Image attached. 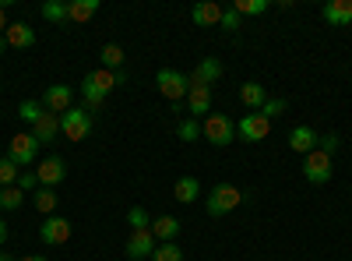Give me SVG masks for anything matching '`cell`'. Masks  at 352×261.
Instances as JSON below:
<instances>
[{"label": "cell", "mask_w": 352, "mask_h": 261, "mask_svg": "<svg viewBox=\"0 0 352 261\" xmlns=\"http://www.w3.org/2000/svg\"><path fill=\"white\" fill-rule=\"evenodd\" d=\"M285 99H268V103H264L261 106V117H268V121H275V117H282V113H285Z\"/></svg>", "instance_id": "obj_34"}, {"label": "cell", "mask_w": 352, "mask_h": 261, "mask_svg": "<svg viewBox=\"0 0 352 261\" xmlns=\"http://www.w3.org/2000/svg\"><path fill=\"white\" fill-rule=\"evenodd\" d=\"M4 50H8V39H4V36H0V53H4Z\"/></svg>", "instance_id": "obj_42"}, {"label": "cell", "mask_w": 352, "mask_h": 261, "mask_svg": "<svg viewBox=\"0 0 352 261\" xmlns=\"http://www.w3.org/2000/svg\"><path fill=\"white\" fill-rule=\"evenodd\" d=\"M320 14H324V21H328V25L345 28V25L352 21V0H328V4L320 8Z\"/></svg>", "instance_id": "obj_14"}, {"label": "cell", "mask_w": 352, "mask_h": 261, "mask_svg": "<svg viewBox=\"0 0 352 261\" xmlns=\"http://www.w3.org/2000/svg\"><path fill=\"white\" fill-rule=\"evenodd\" d=\"M0 32H8V11L0 8Z\"/></svg>", "instance_id": "obj_40"}, {"label": "cell", "mask_w": 352, "mask_h": 261, "mask_svg": "<svg viewBox=\"0 0 352 261\" xmlns=\"http://www.w3.org/2000/svg\"><path fill=\"white\" fill-rule=\"evenodd\" d=\"M236 134L243 141H264L272 134V121L268 117H261V113H247V117L236 124Z\"/></svg>", "instance_id": "obj_9"}, {"label": "cell", "mask_w": 352, "mask_h": 261, "mask_svg": "<svg viewBox=\"0 0 352 261\" xmlns=\"http://www.w3.org/2000/svg\"><path fill=\"white\" fill-rule=\"evenodd\" d=\"M81 96H85V103L92 106V109H99V106L106 103V96L96 89V85H88V81H81Z\"/></svg>", "instance_id": "obj_33"}, {"label": "cell", "mask_w": 352, "mask_h": 261, "mask_svg": "<svg viewBox=\"0 0 352 261\" xmlns=\"http://www.w3.org/2000/svg\"><path fill=\"white\" fill-rule=\"evenodd\" d=\"M0 261H11V258H8V254H0Z\"/></svg>", "instance_id": "obj_43"}, {"label": "cell", "mask_w": 352, "mask_h": 261, "mask_svg": "<svg viewBox=\"0 0 352 261\" xmlns=\"http://www.w3.org/2000/svg\"><path fill=\"white\" fill-rule=\"evenodd\" d=\"M18 113H21V121H25V124H36V121L43 117V113H46V106H43V103H36V99H25V103L18 106Z\"/></svg>", "instance_id": "obj_30"}, {"label": "cell", "mask_w": 352, "mask_h": 261, "mask_svg": "<svg viewBox=\"0 0 352 261\" xmlns=\"http://www.w3.org/2000/svg\"><path fill=\"white\" fill-rule=\"evenodd\" d=\"M152 261H184V251L176 247V244H159L155 254H152Z\"/></svg>", "instance_id": "obj_32"}, {"label": "cell", "mask_w": 352, "mask_h": 261, "mask_svg": "<svg viewBox=\"0 0 352 261\" xmlns=\"http://www.w3.org/2000/svg\"><path fill=\"white\" fill-rule=\"evenodd\" d=\"M176 138H180V141H197L201 138V124L194 117H184L180 124H176Z\"/></svg>", "instance_id": "obj_29"}, {"label": "cell", "mask_w": 352, "mask_h": 261, "mask_svg": "<svg viewBox=\"0 0 352 261\" xmlns=\"http://www.w3.org/2000/svg\"><path fill=\"white\" fill-rule=\"evenodd\" d=\"M155 247H159V240H155V233H152V226H148V229H131V240H127V258L144 261L148 254H155Z\"/></svg>", "instance_id": "obj_8"}, {"label": "cell", "mask_w": 352, "mask_h": 261, "mask_svg": "<svg viewBox=\"0 0 352 261\" xmlns=\"http://www.w3.org/2000/svg\"><path fill=\"white\" fill-rule=\"evenodd\" d=\"M201 134L222 149V145H229L232 134H236V124H232L226 113H208V117H204V124H201Z\"/></svg>", "instance_id": "obj_4"}, {"label": "cell", "mask_w": 352, "mask_h": 261, "mask_svg": "<svg viewBox=\"0 0 352 261\" xmlns=\"http://www.w3.org/2000/svg\"><path fill=\"white\" fill-rule=\"evenodd\" d=\"M71 103H74V92L67 89V85H50L46 96H43V106L50 113H56V117H64V113L71 109Z\"/></svg>", "instance_id": "obj_11"}, {"label": "cell", "mask_w": 352, "mask_h": 261, "mask_svg": "<svg viewBox=\"0 0 352 261\" xmlns=\"http://www.w3.org/2000/svg\"><path fill=\"white\" fill-rule=\"evenodd\" d=\"M18 261H46L43 254H25V258H18Z\"/></svg>", "instance_id": "obj_41"}, {"label": "cell", "mask_w": 352, "mask_h": 261, "mask_svg": "<svg viewBox=\"0 0 352 261\" xmlns=\"http://www.w3.org/2000/svg\"><path fill=\"white\" fill-rule=\"evenodd\" d=\"M99 56H102V67L106 71H120L124 67V46H116V43H106Z\"/></svg>", "instance_id": "obj_24"}, {"label": "cell", "mask_w": 352, "mask_h": 261, "mask_svg": "<svg viewBox=\"0 0 352 261\" xmlns=\"http://www.w3.org/2000/svg\"><path fill=\"white\" fill-rule=\"evenodd\" d=\"M317 149H320V152H328V156H335V149H338V134H320V138H317Z\"/></svg>", "instance_id": "obj_36"}, {"label": "cell", "mask_w": 352, "mask_h": 261, "mask_svg": "<svg viewBox=\"0 0 352 261\" xmlns=\"http://www.w3.org/2000/svg\"><path fill=\"white\" fill-rule=\"evenodd\" d=\"M243 201V191L240 187H232V184H215L212 191H208V198H204V209H208V216H226V212H232Z\"/></svg>", "instance_id": "obj_1"}, {"label": "cell", "mask_w": 352, "mask_h": 261, "mask_svg": "<svg viewBox=\"0 0 352 261\" xmlns=\"http://www.w3.org/2000/svg\"><path fill=\"white\" fill-rule=\"evenodd\" d=\"M18 177H21L18 163H11V159L4 156V159H0V187H14V184H18Z\"/></svg>", "instance_id": "obj_27"}, {"label": "cell", "mask_w": 352, "mask_h": 261, "mask_svg": "<svg viewBox=\"0 0 352 261\" xmlns=\"http://www.w3.org/2000/svg\"><path fill=\"white\" fill-rule=\"evenodd\" d=\"M39 240L50 244V247H60L71 240V222L60 219V216H46V222L39 226Z\"/></svg>", "instance_id": "obj_7"}, {"label": "cell", "mask_w": 352, "mask_h": 261, "mask_svg": "<svg viewBox=\"0 0 352 261\" xmlns=\"http://www.w3.org/2000/svg\"><path fill=\"white\" fill-rule=\"evenodd\" d=\"M25 205V191L14 184V187H0V209L4 212H14V209H21Z\"/></svg>", "instance_id": "obj_25"}, {"label": "cell", "mask_w": 352, "mask_h": 261, "mask_svg": "<svg viewBox=\"0 0 352 261\" xmlns=\"http://www.w3.org/2000/svg\"><path fill=\"white\" fill-rule=\"evenodd\" d=\"M331 156L328 152H320V149H314V152H307V163H303V177L310 180V184H328L331 180Z\"/></svg>", "instance_id": "obj_6"}, {"label": "cell", "mask_w": 352, "mask_h": 261, "mask_svg": "<svg viewBox=\"0 0 352 261\" xmlns=\"http://www.w3.org/2000/svg\"><path fill=\"white\" fill-rule=\"evenodd\" d=\"M85 81L96 85L102 96H109L113 89H120V85L127 81V74H124V71H106V67H99V71H92V74H85Z\"/></svg>", "instance_id": "obj_13"}, {"label": "cell", "mask_w": 352, "mask_h": 261, "mask_svg": "<svg viewBox=\"0 0 352 261\" xmlns=\"http://www.w3.org/2000/svg\"><path fill=\"white\" fill-rule=\"evenodd\" d=\"M56 134H60V117H56V113H43V117L32 124V138L39 141V145H46V141H53Z\"/></svg>", "instance_id": "obj_16"}, {"label": "cell", "mask_w": 352, "mask_h": 261, "mask_svg": "<svg viewBox=\"0 0 352 261\" xmlns=\"http://www.w3.org/2000/svg\"><path fill=\"white\" fill-rule=\"evenodd\" d=\"M152 233H155V240L173 244L176 237H180V219H173V216H159V219L152 222Z\"/></svg>", "instance_id": "obj_21"}, {"label": "cell", "mask_w": 352, "mask_h": 261, "mask_svg": "<svg viewBox=\"0 0 352 261\" xmlns=\"http://www.w3.org/2000/svg\"><path fill=\"white\" fill-rule=\"evenodd\" d=\"M60 131H64L67 141H85L88 134H92V113H88L85 106H71L60 117Z\"/></svg>", "instance_id": "obj_3"}, {"label": "cell", "mask_w": 352, "mask_h": 261, "mask_svg": "<svg viewBox=\"0 0 352 261\" xmlns=\"http://www.w3.org/2000/svg\"><path fill=\"white\" fill-rule=\"evenodd\" d=\"M240 14L236 11H232V8H226V14H222V28H226V32H236V28H240Z\"/></svg>", "instance_id": "obj_37"}, {"label": "cell", "mask_w": 352, "mask_h": 261, "mask_svg": "<svg viewBox=\"0 0 352 261\" xmlns=\"http://www.w3.org/2000/svg\"><path fill=\"white\" fill-rule=\"evenodd\" d=\"M155 85H159V92H162L173 106H180V103L187 99V92H190V78L180 74V71H173V67H162L159 78H155Z\"/></svg>", "instance_id": "obj_2"}, {"label": "cell", "mask_w": 352, "mask_h": 261, "mask_svg": "<svg viewBox=\"0 0 352 261\" xmlns=\"http://www.w3.org/2000/svg\"><path fill=\"white\" fill-rule=\"evenodd\" d=\"M36 184H39V177H36V169H25L21 177H18V187H21V191H32Z\"/></svg>", "instance_id": "obj_38"}, {"label": "cell", "mask_w": 352, "mask_h": 261, "mask_svg": "<svg viewBox=\"0 0 352 261\" xmlns=\"http://www.w3.org/2000/svg\"><path fill=\"white\" fill-rule=\"evenodd\" d=\"M36 152H39V141L32 138V131H21L8 141V159L18 166H36Z\"/></svg>", "instance_id": "obj_5"}, {"label": "cell", "mask_w": 352, "mask_h": 261, "mask_svg": "<svg viewBox=\"0 0 352 261\" xmlns=\"http://www.w3.org/2000/svg\"><path fill=\"white\" fill-rule=\"evenodd\" d=\"M43 18L46 21H67V4H64V0H46V4H43Z\"/></svg>", "instance_id": "obj_31"}, {"label": "cell", "mask_w": 352, "mask_h": 261, "mask_svg": "<svg viewBox=\"0 0 352 261\" xmlns=\"http://www.w3.org/2000/svg\"><path fill=\"white\" fill-rule=\"evenodd\" d=\"M96 14H99V0H74V4H67L71 21H92Z\"/></svg>", "instance_id": "obj_23"}, {"label": "cell", "mask_w": 352, "mask_h": 261, "mask_svg": "<svg viewBox=\"0 0 352 261\" xmlns=\"http://www.w3.org/2000/svg\"><path fill=\"white\" fill-rule=\"evenodd\" d=\"M222 14H226V8L222 4H215V0H204V4H194V11H190V18H194V25H222Z\"/></svg>", "instance_id": "obj_15"}, {"label": "cell", "mask_w": 352, "mask_h": 261, "mask_svg": "<svg viewBox=\"0 0 352 261\" xmlns=\"http://www.w3.org/2000/svg\"><path fill=\"white\" fill-rule=\"evenodd\" d=\"M268 8H272L268 0H232V11H236L240 18H243V14H264Z\"/></svg>", "instance_id": "obj_26"}, {"label": "cell", "mask_w": 352, "mask_h": 261, "mask_svg": "<svg viewBox=\"0 0 352 261\" xmlns=\"http://www.w3.org/2000/svg\"><path fill=\"white\" fill-rule=\"evenodd\" d=\"M4 39H8V46H14V50H28V46L36 43V28H28L25 21H14V25H8Z\"/></svg>", "instance_id": "obj_17"}, {"label": "cell", "mask_w": 352, "mask_h": 261, "mask_svg": "<svg viewBox=\"0 0 352 261\" xmlns=\"http://www.w3.org/2000/svg\"><path fill=\"white\" fill-rule=\"evenodd\" d=\"M173 194H176V201H184V205H194V201L201 198V184H197V177H176Z\"/></svg>", "instance_id": "obj_20"}, {"label": "cell", "mask_w": 352, "mask_h": 261, "mask_svg": "<svg viewBox=\"0 0 352 261\" xmlns=\"http://www.w3.org/2000/svg\"><path fill=\"white\" fill-rule=\"evenodd\" d=\"M36 177H39L43 187H56V184L67 177V163H64L60 156H46V159L36 166Z\"/></svg>", "instance_id": "obj_10"}, {"label": "cell", "mask_w": 352, "mask_h": 261, "mask_svg": "<svg viewBox=\"0 0 352 261\" xmlns=\"http://www.w3.org/2000/svg\"><path fill=\"white\" fill-rule=\"evenodd\" d=\"M4 240H8V219L0 216V244H4Z\"/></svg>", "instance_id": "obj_39"}, {"label": "cell", "mask_w": 352, "mask_h": 261, "mask_svg": "<svg viewBox=\"0 0 352 261\" xmlns=\"http://www.w3.org/2000/svg\"><path fill=\"white\" fill-rule=\"evenodd\" d=\"M240 99H243V106L261 113V106L268 103V92H264V85H257V81H243L240 85Z\"/></svg>", "instance_id": "obj_22"}, {"label": "cell", "mask_w": 352, "mask_h": 261, "mask_svg": "<svg viewBox=\"0 0 352 261\" xmlns=\"http://www.w3.org/2000/svg\"><path fill=\"white\" fill-rule=\"evenodd\" d=\"M215 78H222V64L215 61V56H204L190 74V85H212Z\"/></svg>", "instance_id": "obj_19"}, {"label": "cell", "mask_w": 352, "mask_h": 261, "mask_svg": "<svg viewBox=\"0 0 352 261\" xmlns=\"http://www.w3.org/2000/svg\"><path fill=\"white\" fill-rule=\"evenodd\" d=\"M127 222H131V229H148V226H152V222H148V212L138 209V205L127 212Z\"/></svg>", "instance_id": "obj_35"}, {"label": "cell", "mask_w": 352, "mask_h": 261, "mask_svg": "<svg viewBox=\"0 0 352 261\" xmlns=\"http://www.w3.org/2000/svg\"><path fill=\"white\" fill-rule=\"evenodd\" d=\"M36 209L43 216H53V209H56V191L53 187H39L36 191Z\"/></svg>", "instance_id": "obj_28"}, {"label": "cell", "mask_w": 352, "mask_h": 261, "mask_svg": "<svg viewBox=\"0 0 352 261\" xmlns=\"http://www.w3.org/2000/svg\"><path fill=\"white\" fill-rule=\"evenodd\" d=\"M208 109H212V89H208V85H190V92H187V117L201 121Z\"/></svg>", "instance_id": "obj_12"}, {"label": "cell", "mask_w": 352, "mask_h": 261, "mask_svg": "<svg viewBox=\"0 0 352 261\" xmlns=\"http://www.w3.org/2000/svg\"><path fill=\"white\" fill-rule=\"evenodd\" d=\"M289 149H292V152H303V156L314 152V149H317V131L307 127V124H300L296 131L289 134Z\"/></svg>", "instance_id": "obj_18"}]
</instances>
